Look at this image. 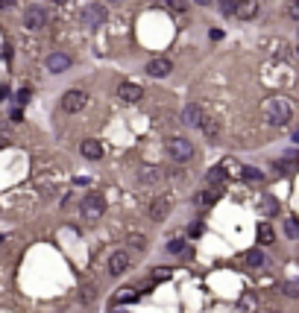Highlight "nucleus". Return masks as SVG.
Segmentation results:
<instances>
[{
    "mask_svg": "<svg viewBox=\"0 0 299 313\" xmlns=\"http://www.w3.org/2000/svg\"><path fill=\"white\" fill-rule=\"evenodd\" d=\"M170 70H173V62L165 59V56L150 59V62H147V76H153V79H165Z\"/></svg>",
    "mask_w": 299,
    "mask_h": 313,
    "instance_id": "7",
    "label": "nucleus"
},
{
    "mask_svg": "<svg viewBox=\"0 0 299 313\" xmlns=\"http://www.w3.org/2000/svg\"><path fill=\"white\" fill-rule=\"evenodd\" d=\"M129 246H132V249H144V246H147V237H144V234H132Z\"/></svg>",
    "mask_w": 299,
    "mask_h": 313,
    "instance_id": "28",
    "label": "nucleus"
},
{
    "mask_svg": "<svg viewBox=\"0 0 299 313\" xmlns=\"http://www.w3.org/2000/svg\"><path fill=\"white\" fill-rule=\"evenodd\" d=\"M158 179H161V170H158V167H144L141 173H138V182H141V185H156Z\"/></svg>",
    "mask_w": 299,
    "mask_h": 313,
    "instance_id": "14",
    "label": "nucleus"
},
{
    "mask_svg": "<svg viewBox=\"0 0 299 313\" xmlns=\"http://www.w3.org/2000/svg\"><path fill=\"white\" fill-rule=\"evenodd\" d=\"M276 211H279V202H276L273 196H267V199H264V214H267V217H273Z\"/></svg>",
    "mask_w": 299,
    "mask_h": 313,
    "instance_id": "25",
    "label": "nucleus"
},
{
    "mask_svg": "<svg viewBox=\"0 0 299 313\" xmlns=\"http://www.w3.org/2000/svg\"><path fill=\"white\" fill-rule=\"evenodd\" d=\"M129 269V255L126 252H112V258H108V272L112 275H123Z\"/></svg>",
    "mask_w": 299,
    "mask_h": 313,
    "instance_id": "9",
    "label": "nucleus"
},
{
    "mask_svg": "<svg viewBox=\"0 0 299 313\" xmlns=\"http://www.w3.org/2000/svg\"><path fill=\"white\" fill-rule=\"evenodd\" d=\"M235 9H238V6H235V0H220V12H223L226 18H232V15H235Z\"/></svg>",
    "mask_w": 299,
    "mask_h": 313,
    "instance_id": "24",
    "label": "nucleus"
},
{
    "mask_svg": "<svg viewBox=\"0 0 299 313\" xmlns=\"http://www.w3.org/2000/svg\"><path fill=\"white\" fill-rule=\"evenodd\" d=\"M197 3H200V6H208V3H211V0H197Z\"/></svg>",
    "mask_w": 299,
    "mask_h": 313,
    "instance_id": "36",
    "label": "nucleus"
},
{
    "mask_svg": "<svg viewBox=\"0 0 299 313\" xmlns=\"http://www.w3.org/2000/svg\"><path fill=\"white\" fill-rule=\"evenodd\" d=\"M24 26L30 33H41V30L47 26V12L41 9V6H26L24 9Z\"/></svg>",
    "mask_w": 299,
    "mask_h": 313,
    "instance_id": "4",
    "label": "nucleus"
},
{
    "mask_svg": "<svg viewBox=\"0 0 299 313\" xmlns=\"http://www.w3.org/2000/svg\"><path fill=\"white\" fill-rule=\"evenodd\" d=\"M112 313H126V310H123V304H115V310Z\"/></svg>",
    "mask_w": 299,
    "mask_h": 313,
    "instance_id": "35",
    "label": "nucleus"
},
{
    "mask_svg": "<svg viewBox=\"0 0 299 313\" xmlns=\"http://www.w3.org/2000/svg\"><path fill=\"white\" fill-rule=\"evenodd\" d=\"M103 211H106V199L100 196V193H88L83 199V205H79V214H83L85 222H97L103 217Z\"/></svg>",
    "mask_w": 299,
    "mask_h": 313,
    "instance_id": "2",
    "label": "nucleus"
},
{
    "mask_svg": "<svg viewBox=\"0 0 299 313\" xmlns=\"http://www.w3.org/2000/svg\"><path fill=\"white\" fill-rule=\"evenodd\" d=\"M30 100V91H18V103H26Z\"/></svg>",
    "mask_w": 299,
    "mask_h": 313,
    "instance_id": "33",
    "label": "nucleus"
},
{
    "mask_svg": "<svg viewBox=\"0 0 299 313\" xmlns=\"http://www.w3.org/2000/svg\"><path fill=\"white\" fill-rule=\"evenodd\" d=\"M273 240H276L273 225H270V222H258V243H261V246H270Z\"/></svg>",
    "mask_w": 299,
    "mask_h": 313,
    "instance_id": "15",
    "label": "nucleus"
},
{
    "mask_svg": "<svg viewBox=\"0 0 299 313\" xmlns=\"http://www.w3.org/2000/svg\"><path fill=\"white\" fill-rule=\"evenodd\" d=\"M79 152H83L88 161H97V158H103V147H100V140H85Z\"/></svg>",
    "mask_w": 299,
    "mask_h": 313,
    "instance_id": "13",
    "label": "nucleus"
},
{
    "mask_svg": "<svg viewBox=\"0 0 299 313\" xmlns=\"http://www.w3.org/2000/svg\"><path fill=\"white\" fill-rule=\"evenodd\" d=\"M243 261H247L250 267H264V264H267V258H264V252L258 249V246H255V249H250V252L243 255Z\"/></svg>",
    "mask_w": 299,
    "mask_h": 313,
    "instance_id": "17",
    "label": "nucleus"
},
{
    "mask_svg": "<svg viewBox=\"0 0 299 313\" xmlns=\"http://www.w3.org/2000/svg\"><path fill=\"white\" fill-rule=\"evenodd\" d=\"M203 120H205V115H203L200 105H185V108H182V123H185V126L200 129L203 126Z\"/></svg>",
    "mask_w": 299,
    "mask_h": 313,
    "instance_id": "8",
    "label": "nucleus"
},
{
    "mask_svg": "<svg viewBox=\"0 0 299 313\" xmlns=\"http://www.w3.org/2000/svg\"><path fill=\"white\" fill-rule=\"evenodd\" d=\"M240 176H243L247 182H264V173L258 167H240Z\"/></svg>",
    "mask_w": 299,
    "mask_h": 313,
    "instance_id": "18",
    "label": "nucleus"
},
{
    "mask_svg": "<svg viewBox=\"0 0 299 313\" xmlns=\"http://www.w3.org/2000/svg\"><path fill=\"white\" fill-rule=\"evenodd\" d=\"M53 3H68V0H53Z\"/></svg>",
    "mask_w": 299,
    "mask_h": 313,
    "instance_id": "38",
    "label": "nucleus"
},
{
    "mask_svg": "<svg viewBox=\"0 0 299 313\" xmlns=\"http://www.w3.org/2000/svg\"><path fill=\"white\" fill-rule=\"evenodd\" d=\"M71 68V56L68 53H50L47 56V70L50 73H62V70Z\"/></svg>",
    "mask_w": 299,
    "mask_h": 313,
    "instance_id": "10",
    "label": "nucleus"
},
{
    "mask_svg": "<svg viewBox=\"0 0 299 313\" xmlns=\"http://www.w3.org/2000/svg\"><path fill=\"white\" fill-rule=\"evenodd\" d=\"M168 252L182 255V252H185V240H179V237H176V240H170V243H168Z\"/></svg>",
    "mask_w": 299,
    "mask_h": 313,
    "instance_id": "26",
    "label": "nucleus"
},
{
    "mask_svg": "<svg viewBox=\"0 0 299 313\" xmlns=\"http://www.w3.org/2000/svg\"><path fill=\"white\" fill-rule=\"evenodd\" d=\"M285 234H287V237H293V240H296V237H299V220H293V217H287V220H285Z\"/></svg>",
    "mask_w": 299,
    "mask_h": 313,
    "instance_id": "21",
    "label": "nucleus"
},
{
    "mask_svg": "<svg viewBox=\"0 0 299 313\" xmlns=\"http://www.w3.org/2000/svg\"><path fill=\"white\" fill-rule=\"evenodd\" d=\"M293 140H296V144H299V129H296V132H293Z\"/></svg>",
    "mask_w": 299,
    "mask_h": 313,
    "instance_id": "37",
    "label": "nucleus"
},
{
    "mask_svg": "<svg viewBox=\"0 0 299 313\" xmlns=\"http://www.w3.org/2000/svg\"><path fill=\"white\" fill-rule=\"evenodd\" d=\"M85 103H88V94L79 91V88L65 91V97H62V108H65V111H83Z\"/></svg>",
    "mask_w": 299,
    "mask_h": 313,
    "instance_id": "6",
    "label": "nucleus"
},
{
    "mask_svg": "<svg viewBox=\"0 0 299 313\" xmlns=\"http://www.w3.org/2000/svg\"><path fill=\"white\" fill-rule=\"evenodd\" d=\"M135 299H138V290H120L115 296V304H132Z\"/></svg>",
    "mask_w": 299,
    "mask_h": 313,
    "instance_id": "19",
    "label": "nucleus"
},
{
    "mask_svg": "<svg viewBox=\"0 0 299 313\" xmlns=\"http://www.w3.org/2000/svg\"><path fill=\"white\" fill-rule=\"evenodd\" d=\"M255 12H258V6H255L252 0H243V3H238L235 15H238V18H243V21H250V18H255Z\"/></svg>",
    "mask_w": 299,
    "mask_h": 313,
    "instance_id": "16",
    "label": "nucleus"
},
{
    "mask_svg": "<svg viewBox=\"0 0 299 313\" xmlns=\"http://www.w3.org/2000/svg\"><path fill=\"white\" fill-rule=\"evenodd\" d=\"M168 155L173 158V161L185 164L194 155V144L185 140V138H168Z\"/></svg>",
    "mask_w": 299,
    "mask_h": 313,
    "instance_id": "3",
    "label": "nucleus"
},
{
    "mask_svg": "<svg viewBox=\"0 0 299 313\" xmlns=\"http://www.w3.org/2000/svg\"><path fill=\"white\" fill-rule=\"evenodd\" d=\"M282 293L290 296V299H299V281H285V284H282Z\"/></svg>",
    "mask_w": 299,
    "mask_h": 313,
    "instance_id": "22",
    "label": "nucleus"
},
{
    "mask_svg": "<svg viewBox=\"0 0 299 313\" xmlns=\"http://www.w3.org/2000/svg\"><path fill=\"white\" fill-rule=\"evenodd\" d=\"M170 275H173L170 269H156V272H153V278H156V281H168Z\"/></svg>",
    "mask_w": 299,
    "mask_h": 313,
    "instance_id": "32",
    "label": "nucleus"
},
{
    "mask_svg": "<svg viewBox=\"0 0 299 313\" xmlns=\"http://www.w3.org/2000/svg\"><path fill=\"white\" fill-rule=\"evenodd\" d=\"M118 97L123 100V103H138L144 97V91H141V85H132V82H123L118 88Z\"/></svg>",
    "mask_w": 299,
    "mask_h": 313,
    "instance_id": "11",
    "label": "nucleus"
},
{
    "mask_svg": "<svg viewBox=\"0 0 299 313\" xmlns=\"http://www.w3.org/2000/svg\"><path fill=\"white\" fill-rule=\"evenodd\" d=\"M94 299H97V290H94V287H85V290H83V302L91 304Z\"/></svg>",
    "mask_w": 299,
    "mask_h": 313,
    "instance_id": "31",
    "label": "nucleus"
},
{
    "mask_svg": "<svg viewBox=\"0 0 299 313\" xmlns=\"http://www.w3.org/2000/svg\"><path fill=\"white\" fill-rule=\"evenodd\" d=\"M290 103H287L285 97H270L267 103H264V120L270 123V126H285L287 120H290Z\"/></svg>",
    "mask_w": 299,
    "mask_h": 313,
    "instance_id": "1",
    "label": "nucleus"
},
{
    "mask_svg": "<svg viewBox=\"0 0 299 313\" xmlns=\"http://www.w3.org/2000/svg\"><path fill=\"white\" fill-rule=\"evenodd\" d=\"M106 21V6H100V3H88L83 9V23L88 30H97L100 23Z\"/></svg>",
    "mask_w": 299,
    "mask_h": 313,
    "instance_id": "5",
    "label": "nucleus"
},
{
    "mask_svg": "<svg viewBox=\"0 0 299 313\" xmlns=\"http://www.w3.org/2000/svg\"><path fill=\"white\" fill-rule=\"evenodd\" d=\"M287 15H290L293 21H299V0H290V3H287Z\"/></svg>",
    "mask_w": 299,
    "mask_h": 313,
    "instance_id": "30",
    "label": "nucleus"
},
{
    "mask_svg": "<svg viewBox=\"0 0 299 313\" xmlns=\"http://www.w3.org/2000/svg\"><path fill=\"white\" fill-rule=\"evenodd\" d=\"M165 3H168L173 12H185L188 9V0H165Z\"/></svg>",
    "mask_w": 299,
    "mask_h": 313,
    "instance_id": "29",
    "label": "nucleus"
},
{
    "mask_svg": "<svg viewBox=\"0 0 299 313\" xmlns=\"http://www.w3.org/2000/svg\"><path fill=\"white\" fill-rule=\"evenodd\" d=\"M168 211H170V199H165V196L153 199V205H150V220L161 222L165 217H168Z\"/></svg>",
    "mask_w": 299,
    "mask_h": 313,
    "instance_id": "12",
    "label": "nucleus"
},
{
    "mask_svg": "<svg viewBox=\"0 0 299 313\" xmlns=\"http://www.w3.org/2000/svg\"><path fill=\"white\" fill-rule=\"evenodd\" d=\"M296 53H299V47H296Z\"/></svg>",
    "mask_w": 299,
    "mask_h": 313,
    "instance_id": "40",
    "label": "nucleus"
},
{
    "mask_svg": "<svg viewBox=\"0 0 299 313\" xmlns=\"http://www.w3.org/2000/svg\"><path fill=\"white\" fill-rule=\"evenodd\" d=\"M205 132V138H214L217 135V123H211V120H203V126H200Z\"/></svg>",
    "mask_w": 299,
    "mask_h": 313,
    "instance_id": "27",
    "label": "nucleus"
},
{
    "mask_svg": "<svg viewBox=\"0 0 299 313\" xmlns=\"http://www.w3.org/2000/svg\"><path fill=\"white\" fill-rule=\"evenodd\" d=\"M15 6V0H0V9H12Z\"/></svg>",
    "mask_w": 299,
    "mask_h": 313,
    "instance_id": "34",
    "label": "nucleus"
},
{
    "mask_svg": "<svg viewBox=\"0 0 299 313\" xmlns=\"http://www.w3.org/2000/svg\"><path fill=\"white\" fill-rule=\"evenodd\" d=\"M223 179H226L223 167H211V170H208V176H205V182H208V185H220Z\"/></svg>",
    "mask_w": 299,
    "mask_h": 313,
    "instance_id": "20",
    "label": "nucleus"
},
{
    "mask_svg": "<svg viewBox=\"0 0 299 313\" xmlns=\"http://www.w3.org/2000/svg\"><path fill=\"white\" fill-rule=\"evenodd\" d=\"M214 199H217V190H203V193L197 196V202H200V205H211Z\"/></svg>",
    "mask_w": 299,
    "mask_h": 313,
    "instance_id": "23",
    "label": "nucleus"
},
{
    "mask_svg": "<svg viewBox=\"0 0 299 313\" xmlns=\"http://www.w3.org/2000/svg\"><path fill=\"white\" fill-rule=\"evenodd\" d=\"M0 243H3V237H0Z\"/></svg>",
    "mask_w": 299,
    "mask_h": 313,
    "instance_id": "39",
    "label": "nucleus"
}]
</instances>
